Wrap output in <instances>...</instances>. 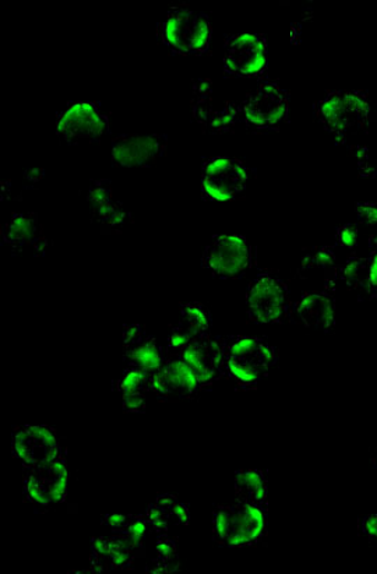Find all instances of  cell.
Masks as SVG:
<instances>
[{"label":"cell","mask_w":377,"mask_h":574,"mask_svg":"<svg viewBox=\"0 0 377 574\" xmlns=\"http://www.w3.org/2000/svg\"><path fill=\"white\" fill-rule=\"evenodd\" d=\"M248 184L249 169L237 158H210L201 168V191L207 200L237 199L248 188Z\"/></svg>","instance_id":"ba28073f"},{"label":"cell","mask_w":377,"mask_h":574,"mask_svg":"<svg viewBox=\"0 0 377 574\" xmlns=\"http://www.w3.org/2000/svg\"><path fill=\"white\" fill-rule=\"evenodd\" d=\"M267 492H269V484H267L265 473L260 469H240L235 475L237 502L254 503V505L269 508Z\"/></svg>","instance_id":"603a6c76"},{"label":"cell","mask_w":377,"mask_h":574,"mask_svg":"<svg viewBox=\"0 0 377 574\" xmlns=\"http://www.w3.org/2000/svg\"><path fill=\"white\" fill-rule=\"evenodd\" d=\"M246 299L255 324H284L291 316L292 304L286 284L269 273H261L251 281Z\"/></svg>","instance_id":"52a82bcc"},{"label":"cell","mask_w":377,"mask_h":574,"mask_svg":"<svg viewBox=\"0 0 377 574\" xmlns=\"http://www.w3.org/2000/svg\"><path fill=\"white\" fill-rule=\"evenodd\" d=\"M289 320L306 329L331 331L336 326V299L331 294L305 293L292 305Z\"/></svg>","instance_id":"44dd1931"},{"label":"cell","mask_w":377,"mask_h":574,"mask_svg":"<svg viewBox=\"0 0 377 574\" xmlns=\"http://www.w3.org/2000/svg\"><path fill=\"white\" fill-rule=\"evenodd\" d=\"M111 130L109 117L100 103L92 101L70 102L58 113L57 132L67 145L92 144L107 136Z\"/></svg>","instance_id":"5b68a950"},{"label":"cell","mask_w":377,"mask_h":574,"mask_svg":"<svg viewBox=\"0 0 377 574\" xmlns=\"http://www.w3.org/2000/svg\"><path fill=\"white\" fill-rule=\"evenodd\" d=\"M210 19L190 9H171L157 27L158 41L179 55H204L211 40Z\"/></svg>","instance_id":"3957f363"},{"label":"cell","mask_w":377,"mask_h":574,"mask_svg":"<svg viewBox=\"0 0 377 574\" xmlns=\"http://www.w3.org/2000/svg\"><path fill=\"white\" fill-rule=\"evenodd\" d=\"M147 527H149V522H147L146 516H129L128 524L122 530H115L113 534L119 535L139 557L145 552L143 543Z\"/></svg>","instance_id":"484cf974"},{"label":"cell","mask_w":377,"mask_h":574,"mask_svg":"<svg viewBox=\"0 0 377 574\" xmlns=\"http://www.w3.org/2000/svg\"><path fill=\"white\" fill-rule=\"evenodd\" d=\"M267 508L254 503L237 502L229 513L226 548H242L260 543L267 534Z\"/></svg>","instance_id":"e0dca14e"},{"label":"cell","mask_w":377,"mask_h":574,"mask_svg":"<svg viewBox=\"0 0 377 574\" xmlns=\"http://www.w3.org/2000/svg\"><path fill=\"white\" fill-rule=\"evenodd\" d=\"M359 532L371 546H377V513L363 517Z\"/></svg>","instance_id":"4dcf8cb0"},{"label":"cell","mask_w":377,"mask_h":574,"mask_svg":"<svg viewBox=\"0 0 377 574\" xmlns=\"http://www.w3.org/2000/svg\"><path fill=\"white\" fill-rule=\"evenodd\" d=\"M341 265L338 264L335 249L329 246L314 248L304 255L300 261L298 276L308 283L314 291L335 294L340 281Z\"/></svg>","instance_id":"d6986e66"},{"label":"cell","mask_w":377,"mask_h":574,"mask_svg":"<svg viewBox=\"0 0 377 574\" xmlns=\"http://www.w3.org/2000/svg\"><path fill=\"white\" fill-rule=\"evenodd\" d=\"M69 469L65 456L41 466L26 468L27 499L37 506L59 505L68 496Z\"/></svg>","instance_id":"9c48e42d"},{"label":"cell","mask_w":377,"mask_h":574,"mask_svg":"<svg viewBox=\"0 0 377 574\" xmlns=\"http://www.w3.org/2000/svg\"><path fill=\"white\" fill-rule=\"evenodd\" d=\"M226 375L238 385L254 387L270 374L277 364L278 353L269 343L258 337H220Z\"/></svg>","instance_id":"7a4b0ae2"},{"label":"cell","mask_w":377,"mask_h":574,"mask_svg":"<svg viewBox=\"0 0 377 574\" xmlns=\"http://www.w3.org/2000/svg\"><path fill=\"white\" fill-rule=\"evenodd\" d=\"M149 386L163 402L188 400L204 390L194 370L180 357H167L161 368L150 374Z\"/></svg>","instance_id":"5bb4252c"},{"label":"cell","mask_w":377,"mask_h":574,"mask_svg":"<svg viewBox=\"0 0 377 574\" xmlns=\"http://www.w3.org/2000/svg\"><path fill=\"white\" fill-rule=\"evenodd\" d=\"M150 374L133 366L125 369L122 377L118 380V390L122 396L146 395L150 390Z\"/></svg>","instance_id":"4316f807"},{"label":"cell","mask_w":377,"mask_h":574,"mask_svg":"<svg viewBox=\"0 0 377 574\" xmlns=\"http://www.w3.org/2000/svg\"><path fill=\"white\" fill-rule=\"evenodd\" d=\"M126 413H143L146 409V395L122 396Z\"/></svg>","instance_id":"1f68e13d"},{"label":"cell","mask_w":377,"mask_h":574,"mask_svg":"<svg viewBox=\"0 0 377 574\" xmlns=\"http://www.w3.org/2000/svg\"><path fill=\"white\" fill-rule=\"evenodd\" d=\"M86 199L92 221L98 224L102 232H120L133 221L122 201L115 199L112 182L109 180H95L87 191Z\"/></svg>","instance_id":"2e32d148"},{"label":"cell","mask_w":377,"mask_h":574,"mask_svg":"<svg viewBox=\"0 0 377 574\" xmlns=\"http://www.w3.org/2000/svg\"><path fill=\"white\" fill-rule=\"evenodd\" d=\"M2 240L14 255L46 254L47 237L36 215H14L2 228Z\"/></svg>","instance_id":"ffe728a7"},{"label":"cell","mask_w":377,"mask_h":574,"mask_svg":"<svg viewBox=\"0 0 377 574\" xmlns=\"http://www.w3.org/2000/svg\"><path fill=\"white\" fill-rule=\"evenodd\" d=\"M337 244L354 258L377 254V204H358L354 218L337 231Z\"/></svg>","instance_id":"4fadbf2b"},{"label":"cell","mask_w":377,"mask_h":574,"mask_svg":"<svg viewBox=\"0 0 377 574\" xmlns=\"http://www.w3.org/2000/svg\"><path fill=\"white\" fill-rule=\"evenodd\" d=\"M12 452L24 468L41 466L65 456L57 432L46 425H27L16 429Z\"/></svg>","instance_id":"7c38bea8"},{"label":"cell","mask_w":377,"mask_h":574,"mask_svg":"<svg viewBox=\"0 0 377 574\" xmlns=\"http://www.w3.org/2000/svg\"><path fill=\"white\" fill-rule=\"evenodd\" d=\"M157 561L162 563H179L178 550L175 541L167 537V534L160 535L157 540Z\"/></svg>","instance_id":"f546056e"},{"label":"cell","mask_w":377,"mask_h":574,"mask_svg":"<svg viewBox=\"0 0 377 574\" xmlns=\"http://www.w3.org/2000/svg\"><path fill=\"white\" fill-rule=\"evenodd\" d=\"M240 119L250 132L265 133L287 122L289 95L275 81H264L240 103Z\"/></svg>","instance_id":"277c9868"},{"label":"cell","mask_w":377,"mask_h":574,"mask_svg":"<svg viewBox=\"0 0 377 574\" xmlns=\"http://www.w3.org/2000/svg\"><path fill=\"white\" fill-rule=\"evenodd\" d=\"M125 359L128 366L152 374L166 363L167 355L156 338L146 335L139 325L126 326L123 331Z\"/></svg>","instance_id":"7402d4cb"},{"label":"cell","mask_w":377,"mask_h":574,"mask_svg":"<svg viewBox=\"0 0 377 574\" xmlns=\"http://www.w3.org/2000/svg\"><path fill=\"white\" fill-rule=\"evenodd\" d=\"M370 258H354L349 256L346 264L341 265L340 281L348 289L371 298L370 293Z\"/></svg>","instance_id":"cb8c5ba5"},{"label":"cell","mask_w":377,"mask_h":574,"mask_svg":"<svg viewBox=\"0 0 377 574\" xmlns=\"http://www.w3.org/2000/svg\"><path fill=\"white\" fill-rule=\"evenodd\" d=\"M254 266V249L240 235H217L207 246L204 267L224 280H238Z\"/></svg>","instance_id":"8992f818"},{"label":"cell","mask_w":377,"mask_h":574,"mask_svg":"<svg viewBox=\"0 0 377 574\" xmlns=\"http://www.w3.org/2000/svg\"><path fill=\"white\" fill-rule=\"evenodd\" d=\"M315 113L327 132L346 145L368 130L371 108L364 91H333L316 103Z\"/></svg>","instance_id":"6da1fadb"},{"label":"cell","mask_w":377,"mask_h":574,"mask_svg":"<svg viewBox=\"0 0 377 574\" xmlns=\"http://www.w3.org/2000/svg\"><path fill=\"white\" fill-rule=\"evenodd\" d=\"M371 463H374V467L377 469V452L375 453L374 458H371Z\"/></svg>","instance_id":"e575fe53"},{"label":"cell","mask_w":377,"mask_h":574,"mask_svg":"<svg viewBox=\"0 0 377 574\" xmlns=\"http://www.w3.org/2000/svg\"><path fill=\"white\" fill-rule=\"evenodd\" d=\"M175 326H178L185 335H188L195 342L209 335L211 316L204 305L185 304L180 306V321Z\"/></svg>","instance_id":"d4e9b609"},{"label":"cell","mask_w":377,"mask_h":574,"mask_svg":"<svg viewBox=\"0 0 377 574\" xmlns=\"http://www.w3.org/2000/svg\"><path fill=\"white\" fill-rule=\"evenodd\" d=\"M370 293L371 299H377V254L370 258Z\"/></svg>","instance_id":"836d02e7"},{"label":"cell","mask_w":377,"mask_h":574,"mask_svg":"<svg viewBox=\"0 0 377 574\" xmlns=\"http://www.w3.org/2000/svg\"><path fill=\"white\" fill-rule=\"evenodd\" d=\"M129 522V516L125 515H108L103 517V524L115 530H122Z\"/></svg>","instance_id":"d6a6232c"},{"label":"cell","mask_w":377,"mask_h":574,"mask_svg":"<svg viewBox=\"0 0 377 574\" xmlns=\"http://www.w3.org/2000/svg\"><path fill=\"white\" fill-rule=\"evenodd\" d=\"M194 119L206 133L221 135L232 132L240 119V108L227 101L222 107L215 106L212 83L199 79L194 85Z\"/></svg>","instance_id":"8fae6325"},{"label":"cell","mask_w":377,"mask_h":574,"mask_svg":"<svg viewBox=\"0 0 377 574\" xmlns=\"http://www.w3.org/2000/svg\"><path fill=\"white\" fill-rule=\"evenodd\" d=\"M167 135H123L112 141V161L125 168H149L166 156Z\"/></svg>","instance_id":"9a60e30c"},{"label":"cell","mask_w":377,"mask_h":574,"mask_svg":"<svg viewBox=\"0 0 377 574\" xmlns=\"http://www.w3.org/2000/svg\"><path fill=\"white\" fill-rule=\"evenodd\" d=\"M146 518L149 522V526L160 535L168 533L169 523L172 522L166 508L158 506L157 503L147 508Z\"/></svg>","instance_id":"f1b7e54d"},{"label":"cell","mask_w":377,"mask_h":574,"mask_svg":"<svg viewBox=\"0 0 377 574\" xmlns=\"http://www.w3.org/2000/svg\"><path fill=\"white\" fill-rule=\"evenodd\" d=\"M156 503L158 506L166 508L175 524H182V526H186V524L189 523V508L186 507L182 502H179L177 497L172 495H161L157 497Z\"/></svg>","instance_id":"83f0119b"},{"label":"cell","mask_w":377,"mask_h":574,"mask_svg":"<svg viewBox=\"0 0 377 574\" xmlns=\"http://www.w3.org/2000/svg\"><path fill=\"white\" fill-rule=\"evenodd\" d=\"M269 63V51L264 36L229 37L224 55V72L229 78H256L264 75Z\"/></svg>","instance_id":"30bf717a"},{"label":"cell","mask_w":377,"mask_h":574,"mask_svg":"<svg viewBox=\"0 0 377 574\" xmlns=\"http://www.w3.org/2000/svg\"><path fill=\"white\" fill-rule=\"evenodd\" d=\"M194 370L204 387L209 389L218 379L226 375L221 338L211 340L209 335L190 343L179 355Z\"/></svg>","instance_id":"ac0fdd59"}]
</instances>
